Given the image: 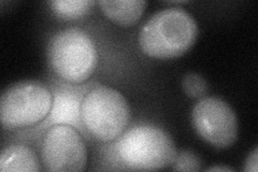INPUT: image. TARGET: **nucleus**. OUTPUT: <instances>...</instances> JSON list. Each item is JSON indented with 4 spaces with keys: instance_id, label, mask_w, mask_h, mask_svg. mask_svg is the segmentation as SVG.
Listing matches in <instances>:
<instances>
[{
    "instance_id": "1",
    "label": "nucleus",
    "mask_w": 258,
    "mask_h": 172,
    "mask_svg": "<svg viewBox=\"0 0 258 172\" xmlns=\"http://www.w3.org/2000/svg\"><path fill=\"white\" fill-rule=\"evenodd\" d=\"M198 25L181 8L158 11L144 24L139 44L144 54L153 59H175L186 53L195 43Z\"/></svg>"
},
{
    "instance_id": "2",
    "label": "nucleus",
    "mask_w": 258,
    "mask_h": 172,
    "mask_svg": "<svg viewBox=\"0 0 258 172\" xmlns=\"http://www.w3.org/2000/svg\"><path fill=\"white\" fill-rule=\"evenodd\" d=\"M116 157L127 169L151 171L172 166L176 147L164 129L154 125H138L117 138Z\"/></svg>"
},
{
    "instance_id": "3",
    "label": "nucleus",
    "mask_w": 258,
    "mask_h": 172,
    "mask_svg": "<svg viewBox=\"0 0 258 172\" xmlns=\"http://www.w3.org/2000/svg\"><path fill=\"white\" fill-rule=\"evenodd\" d=\"M47 61L62 81L80 84L90 78L98 64L94 41L80 28L62 29L47 44Z\"/></svg>"
},
{
    "instance_id": "4",
    "label": "nucleus",
    "mask_w": 258,
    "mask_h": 172,
    "mask_svg": "<svg viewBox=\"0 0 258 172\" xmlns=\"http://www.w3.org/2000/svg\"><path fill=\"white\" fill-rule=\"evenodd\" d=\"M81 120L88 136L110 142L122 135L131 121L125 97L108 86L93 87L81 104Z\"/></svg>"
},
{
    "instance_id": "5",
    "label": "nucleus",
    "mask_w": 258,
    "mask_h": 172,
    "mask_svg": "<svg viewBox=\"0 0 258 172\" xmlns=\"http://www.w3.org/2000/svg\"><path fill=\"white\" fill-rule=\"evenodd\" d=\"M53 95L44 84L34 80L20 81L6 88L0 99V120L6 128L37 125L51 112Z\"/></svg>"
},
{
    "instance_id": "6",
    "label": "nucleus",
    "mask_w": 258,
    "mask_h": 172,
    "mask_svg": "<svg viewBox=\"0 0 258 172\" xmlns=\"http://www.w3.org/2000/svg\"><path fill=\"white\" fill-rule=\"evenodd\" d=\"M191 122L198 136L217 149H228L238 138L236 113L221 98H201L194 106Z\"/></svg>"
},
{
    "instance_id": "7",
    "label": "nucleus",
    "mask_w": 258,
    "mask_h": 172,
    "mask_svg": "<svg viewBox=\"0 0 258 172\" xmlns=\"http://www.w3.org/2000/svg\"><path fill=\"white\" fill-rule=\"evenodd\" d=\"M41 159L47 171H83L87 162V150L82 136L70 125L51 126L43 138Z\"/></svg>"
},
{
    "instance_id": "8",
    "label": "nucleus",
    "mask_w": 258,
    "mask_h": 172,
    "mask_svg": "<svg viewBox=\"0 0 258 172\" xmlns=\"http://www.w3.org/2000/svg\"><path fill=\"white\" fill-rule=\"evenodd\" d=\"M70 84H60L55 89L51 112L43 124L38 126L37 129L41 130L57 124H66L79 129L80 133L88 135L81 120V104L84 96L92 89L91 85L75 86Z\"/></svg>"
},
{
    "instance_id": "9",
    "label": "nucleus",
    "mask_w": 258,
    "mask_h": 172,
    "mask_svg": "<svg viewBox=\"0 0 258 172\" xmlns=\"http://www.w3.org/2000/svg\"><path fill=\"white\" fill-rule=\"evenodd\" d=\"M41 170L36 153L25 144L8 145L0 154L2 172H39Z\"/></svg>"
},
{
    "instance_id": "10",
    "label": "nucleus",
    "mask_w": 258,
    "mask_h": 172,
    "mask_svg": "<svg viewBox=\"0 0 258 172\" xmlns=\"http://www.w3.org/2000/svg\"><path fill=\"white\" fill-rule=\"evenodd\" d=\"M98 5L103 14L112 22L120 26H132L141 19L147 3L142 0H101Z\"/></svg>"
},
{
    "instance_id": "11",
    "label": "nucleus",
    "mask_w": 258,
    "mask_h": 172,
    "mask_svg": "<svg viewBox=\"0 0 258 172\" xmlns=\"http://www.w3.org/2000/svg\"><path fill=\"white\" fill-rule=\"evenodd\" d=\"M48 5L61 19L77 20L90 12L93 3L88 0H55Z\"/></svg>"
},
{
    "instance_id": "12",
    "label": "nucleus",
    "mask_w": 258,
    "mask_h": 172,
    "mask_svg": "<svg viewBox=\"0 0 258 172\" xmlns=\"http://www.w3.org/2000/svg\"><path fill=\"white\" fill-rule=\"evenodd\" d=\"M182 86L189 97L204 98L208 92L207 81L198 73H188L182 80Z\"/></svg>"
},
{
    "instance_id": "13",
    "label": "nucleus",
    "mask_w": 258,
    "mask_h": 172,
    "mask_svg": "<svg viewBox=\"0 0 258 172\" xmlns=\"http://www.w3.org/2000/svg\"><path fill=\"white\" fill-rule=\"evenodd\" d=\"M201 159L191 151H182L176 154L172 170L174 171H199L201 169Z\"/></svg>"
},
{
    "instance_id": "14",
    "label": "nucleus",
    "mask_w": 258,
    "mask_h": 172,
    "mask_svg": "<svg viewBox=\"0 0 258 172\" xmlns=\"http://www.w3.org/2000/svg\"><path fill=\"white\" fill-rule=\"evenodd\" d=\"M257 170H258V150L257 147H255L253 152L248 155L245 160L244 171L257 172Z\"/></svg>"
},
{
    "instance_id": "15",
    "label": "nucleus",
    "mask_w": 258,
    "mask_h": 172,
    "mask_svg": "<svg viewBox=\"0 0 258 172\" xmlns=\"http://www.w3.org/2000/svg\"><path fill=\"white\" fill-rule=\"evenodd\" d=\"M208 171H233L231 168L228 167H222V166H215L209 168Z\"/></svg>"
}]
</instances>
